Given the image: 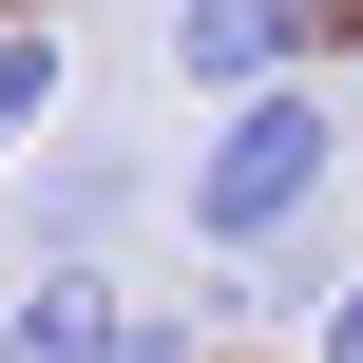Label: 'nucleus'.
<instances>
[{
    "instance_id": "obj_8",
    "label": "nucleus",
    "mask_w": 363,
    "mask_h": 363,
    "mask_svg": "<svg viewBox=\"0 0 363 363\" xmlns=\"http://www.w3.org/2000/svg\"><path fill=\"white\" fill-rule=\"evenodd\" d=\"M345 38H363V0H345Z\"/></svg>"
},
{
    "instance_id": "obj_5",
    "label": "nucleus",
    "mask_w": 363,
    "mask_h": 363,
    "mask_svg": "<svg viewBox=\"0 0 363 363\" xmlns=\"http://www.w3.org/2000/svg\"><path fill=\"white\" fill-rule=\"evenodd\" d=\"M115 211H134V172H115V153H38V191H19V230H38V268H77V249H96Z\"/></svg>"
},
{
    "instance_id": "obj_4",
    "label": "nucleus",
    "mask_w": 363,
    "mask_h": 363,
    "mask_svg": "<svg viewBox=\"0 0 363 363\" xmlns=\"http://www.w3.org/2000/svg\"><path fill=\"white\" fill-rule=\"evenodd\" d=\"M57 96H77V38H57V0H0V172L57 134Z\"/></svg>"
},
{
    "instance_id": "obj_7",
    "label": "nucleus",
    "mask_w": 363,
    "mask_h": 363,
    "mask_svg": "<svg viewBox=\"0 0 363 363\" xmlns=\"http://www.w3.org/2000/svg\"><path fill=\"white\" fill-rule=\"evenodd\" d=\"M306 363H363V268H325V306H306Z\"/></svg>"
},
{
    "instance_id": "obj_2",
    "label": "nucleus",
    "mask_w": 363,
    "mask_h": 363,
    "mask_svg": "<svg viewBox=\"0 0 363 363\" xmlns=\"http://www.w3.org/2000/svg\"><path fill=\"white\" fill-rule=\"evenodd\" d=\"M345 38V0H172V77L191 96H249V77H306Z\"/></svg>"
},
{
    "instance_id": "obj_6",
    "label": "nucleus",
    "mask_w": 363,
    "mask_h": 363,
    "mask_svg": "<svg viewBox=\"0 0 363 363\" xmlns=\"http://www.w3.org/2000/svg\"><path fill=\"white\" fill-rule=\"evenodd\" d=\"M115 363H211V306H115Z\"/></svg>"
},
{
    "instance_id": "obj_3",
    "label": "nucleus",
    "mask_w": 363,
    "mask_h": 363,
    "mask_svg": "<svg viewBox=\"0 0 363 363\" xmlns=\"http://www.w3.org/2000/svg\"><path fill=\"white\" fill-rule=\"evenodd\" d=\"M115 268L77 249V268H19V306H0V363H115Z\"/></svg>"
},
{
    "instance_id": "obj_9",
    "label": "nucleus",
    "mask_w": 363,
    "mask_h": 363,
    "mask_svg": "<svg viewBox=\"0 0 363 363\" xmlns=\"http://www.w3.org/2000/svg\"><path fill=\"white\" fill-rule=\"evenodd\" d=\"M211 363H230V345H211Z\"/></svg>"
},
{
    "instance_id": "obj_1",
    "label": "nucleus",
    "mask_w": 363,
    "mask_h": 363,
    "mask_svg": "<svg viewBox=\"0 0 363 363\" xmlns=\"http://www.w3.org/2000/svg\"><path fill=\"white\" fill-rule=\"evenodd\" d=\"M325 172H345V96H325V57L306 77H249V96H211V134H191V172H172V211H191V249H287L306 211H325Z\"/></svg>"
}]
</instances>
